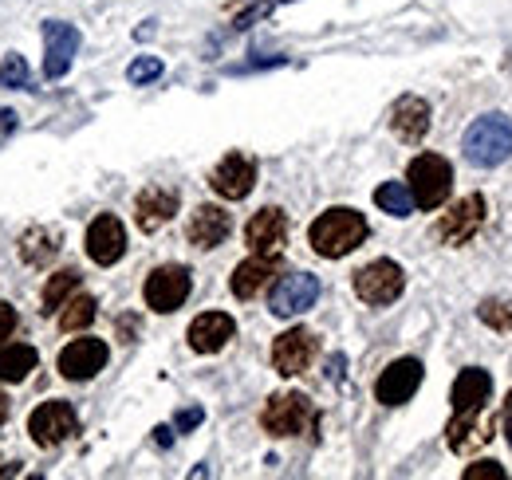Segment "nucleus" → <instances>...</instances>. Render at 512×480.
<instances>
[{"instance_id":"obj_1","label":"nucleus","mask_w":512,"mask_h":480,"mask_svg":"<svg viewBox=\"0 0 512 480\" xmlns=\"http://www.w3.org/2000/svg\"><path fill=\"white\" fill-rule=\"evenodd\" d=\"M308 240H312V248H316L320 256L339 260V256L355 252V248L367 240V221H363V213H355V209H327L323 217H316Z\"/></svg>"},{"instance_id":"obj_2","label":"nucleus","mask_w":512,"mask_h":480,"mask_svg":"<svg viewBox=\"0 0 512 480\" xmlns=\"http://www.w3.org/2000/svg\"><path fill=\"white\" fill-rule=\"evenodd\" d=\"M465 158L481 170H493L512 158V122L505 115H481L465 130Z\"/></svg>"},{"instance_id":"obj_3","label":"nucleus","mask_w":512,"mask_h":480,"mask_svg":"<svg viewBox=\"0 0 512 480\" xmlns=\"http://www.w3.org/2000/svg\"><path fill=\"white\" fill-rule=\"evenodd\" d=\"M406 185H410L418 209H438V205H446L449 189H453V170H449L446 158H438V154H418L410 162Z\"/></svg>"},{"instance_id":"obj_4","label":"nucleus","mask_w":512,"mask_h":480,"mask_svg":"<svg viewBox=\"0 0 512 480\" xmlns=\"http://www.w3.org/2000/svg\"><path fill=\"white\" fill-rule=\"evenodd\" d=\"M312 421H316V406H312L308 394H276V398H268V406L260 414V425L272 437H296Z\"/></svg>"},{"instance_id":"obj_5","label":"nucleus","mask_w":512,"mask_h":480,"mask_svg":"<svg viewBox=\"0 0 512 480\" xmlns=\"http://www.w3.org/2000/svg\"><path fill=\"white\" fill-rule=\"evenodd\" d=\"M190 288H193L190 268H182V264H162V268L150 272L142 296H146V307H150V311L170 315V311H178L182 303L190 300Z\"/></svg>"},{"instance_id":"obj_6","label":"nucleus","mask_w":512,"mask_h":480,"mask_svg":"<svg viewBox=\"0 0 512 480\" xmlns=\"http://www.w3.org/2000/svg\"><path fill=\"white\" fill-rule=\"evenodd\" d=\"M481 225H485V197L469 193V197L453 201L449 213H442V221L434 225V237L449 244V248H461V244H469L481 233Z\"/></svg>"},{"instance_id":"obj_7","label":"nucleus","mask_w":512,"mask_h":480,"mask_svg":"<svg viewBox=\"0 0 512 480\" xmlns=\"http://www.w3.org/2000/svg\"><path fill=\"white\" fill-rule=\"evenodd\" d=\"M402 288H406V276H402V268L394 260H371L367 268L355 272V296L363 303H371V307L394 303L402 296Z\"/></svg>"},{"instance_id":"obj_8","label":"nucleus","mask_w":512,"mask_h":480,"mask_svg":"<svg viewBox=\"0 0 512 480\" xmlns=\"http://www.w3.org/2000/svg\"><path fill=\"white\" fill-rule=\"evenodd\" d=\"M75 429H79V418H75L71 402H44V406H36L32 418H28V433H32V441H36L40 449H56V445L67 441Z\"/></svg>"},{"instance_id":"obj_9","label":"nucleus","mask_w":512,"mask_h":480,"mask_svg":"<svg viewBox=\"0 0 512 480\" xmlns=\"http://www.w3.org/2000/svg\"><path fill=\"white\" fill-rule=\"evenodd\" d=\"M320 355V343H316V335L308 331V327H292V331H284L276 343H272V366L284 374V378H296V374H304L312 362Z\"/></svg>"},{"instance_id":"obj_10","label":"nucleus","mask_w":512,"mask_h":480,"mask_svg":"<svg viewBox=\"0 0 512 480\" xmlns=\"http://www.w3.org/2000/svg\"><path fill=\"white\" fill-rule=\"evenodd\" d=\"M316 300H320V280L312 272H292L272 288L268 303H272V315L292 319V315H304L308 307H316Z\"/></svg>"},{"instance_id":"obj_11","label":"nucleus","mask_w":512,"mask_h":480,"mask_svg":"<svg viewBox=\"0 0 512 480\" xmlns=\"http://www.w3.org/2000/svg\"><path fill=\"white\" fill-rule=\"evenodd\" d=\"M418 386H422V362L394 359L383 374H379V382H375V398H379L383 406H402V402H410V398L418 394Z\"/></svg>"},{"instance_id":"obj_12","label":"nucleus","mask_w":512,"mask_h":480,"mask_svg":"<svg viewBox=\"0 0 512 480\" xmlns=\"http://www.w3.org/2000/svg\"><path fill=\"white\" fill-rule=\"evenodd\" d=\"M178 205H182L178 189H170V185H146L138 193V201H134V221H138L142 233H158L162 225L174 221Z\"/></svg>"},{"instance_id":"obj_13","label":"nucleus","mask_w":512,"mask_h":480,"mask_svg":"<svg viewBox=\"0 0 512 480\" xmlns=\"http://www.w3.org/2000/svg\"><path fill=\"white\" fill-rule=\"evenodd\" d=\"M213 193H221L225 201H241V197H249L256 185V162L249 154H225L221 162H217V170H213Z\"/></svg>"},{"instance_id":"obj_14","label":"nucleus","mask_w":512,"mask_h":480,"mask_svg":"<svg viewBox=\"0 0 512 480\" xmlns=\"http://www.w3.org/2000/svg\"><path fill=\"white\" fill-rule=\"evenodd\" d=\"M481 410L485 406H477V410H453V421L446 425V441L453 453H473V449H481V445L493 441L497 418L481 421Z\"/></svg>"},{"instance_id":"obj_15","label":"nucleus","mask_w":512,"mask_h":480,"mask_svg":"<svg viewBox=\"0 0 512 480\" xmlns=\"http://www.w3.org/2000/svg\"><path fill=\"white\" fill-rule=\"evenodd\" d=\"M75 52H79V32L64 20H48L44 24V75L64 79Z\"/></svg>"},{"instance_id":"obj_16","label":"nucleus","mask_w":512,"mask_h":480,"mask_svg":"<svg viewBox=\"0 0 512 480\" xmlns=\"http://www.w3.org/2000/svg\"><path fill=\"white\" fill-rule=\"evenodd\" d=\"M123 252H127V229H123V221L111 217V213L95 217L91 229H87V256L107 268V264L123 260Z\"/></svg>"},{"instance_id":"obj_17","label":"nucleus","mask_w":512,"mask_h":480,"mask_svg":"<svg viewBox=\"0 0 512 480\" xmlns=\"http://www.w3.org/2000/svg\"><path fill=\"white\" fill-rule=\"evenodd\" d=\"M245 240L256 256H280V248L288 244V213L284 209H260L249 229H245Z\"/></svg>"},{"instance_id":"obj_18","label":"nucleus","mask_w":512,"mask_h":480,"mask_svg":"<svg viewBox=\"0 0 512 480\" xmlns=\"http://www.w3.org/2000/svg\"><path fill=\"white\" fill-rule=\"evenodd\" d=\"M107 366V343L103 339H75L60 351V374L71 382H87Z\"/></svg>"},{"instance_id":"obj_19","label":"nucleus","mask_w":512,"mask_h":480,"mask_svg":"<svg viewBox=\"0 0 512 480\" xmlns=\"http://www.w3.org/2000/svg\"><path fill=\"white\" fill-rule=\"evenodd\" d=\"M233 331H237L233 315H225V311H205V315H197L190 323V347L197 355H217V351L233 339Z\"/></svg>"},{"instance_id":"obj_20","label":"nucleus","mask_w":512,"mask_h":480,"mask_svg":"<svg viewBox=\"0 0 512 480\" xmlns=\"http://www.w3.org/2000/svg\"><path fill=\"white\" fill-rule=\"evenodd\" d=\"M229 233H233V217L221 205H197L190 225H186V237L197 248H217V244H225Z\"/></svg>"},{"instance_id":"obj_21","label":"nucleus","mask_w":512,"mask_h":480,"mask_svg":"<svg viewBox=\"0 0 512 480\" xmlns=\"http://www.w3.org/2000/svg\"><path fill=\"white\" fill-rule=\"evenodd\" d=\"M390 130L402 138V142H422L426 130H430V103L418 99V95H402L390 111Z\"/></svg>"},{"instance_id":"obj_22","label":"nucleus","mask_w":512,"mask_h":480,"mask_svg":"<svg viewBox=\"0 0 512 480\" xmlns=\"http://www.w3.org/2000/svg\"><path fill=\"white\" fill-rule=\"evenodd\" d=\"M276 272H280V260H276V256H253V260L237 264L229 288H233L237 300H253V296H260V292L272 284Z\"/></svg>"},{"instance_id":"obj_23","label":"nucleus","mask_w":512,"mask_h":480,"mask_svg":"<svg viewBox=\"0 0 512 480\" xmlns=\"http://www.w3.org/2000/svg\"><path fill=\"white\" fill-rule=\"evenodd\" d=\"M489 390H493V378L485 370L469 366V370L457 374V382L449 390V402H453V410H477V406L489 402Z\"/></svg>"},{"instance_id":"obj_24","label":"nucleus","mask_w":512,"mask_h":480,"mask_svg":"<svg viewBox=\"0 0 512 480\" xmlns=\"http://www.w3.org/2000/svg\"><path fill=\"white\" fill-rule=\"evenodd\" d=\"M20 256H24V264H32V268L52 264V260L60 256V229H44V225L28 229V233L20 237Z\"/></svg>"},{"instance_id":"obj_25","label":"nucleus","mask_w":512,"mask_h":480,"mask_svg":"<svg viewBox=\"0 0 512 480\" xmlns=\"http://www.w3.org/2000/svg\"><path fill=\"white\" fill-rule=\"evenodd\" d=\"M36 347L28 343H8L0 347V382H24L32 370H36Z\"/></svg>"},{"instance_id":"obj_26","label":"nucleus","mask_w":512,"mask_h":480,"mask_svg":"<svg viewBox=\"0 0 512 480\" xmlns=\"http://www.w3.org/2000/svg\"><path fill=\"white\" fill-rule=\"evenodd\" d=\"M75 292H79V272H75V268L56 272V276L44 284V307H40V311H44V315H56Z\"/></svg>"},{"instance_id":"obj_27","label":"nucleus","mask_w":512,"mask_h":480,"mask_svg":"<svg viewBox=\"0 0 512 480\" xmlns=\"http://www.w3.org/2000/svg\"><path fill=\"white\" fill-rule=\"evenodd\" d=\"M375 205L390 213V217H410L414 213V193H410V185H402V181H386L375 189Z\"/></svg>"},{"instance_id":"obj_28","label":"nucleus","mask_w":512,"mask_h":480,"mask_svg":"<svg viewBox=\"0 0 512 480\" xmlns=\"http://www.w3.org/2000/svg\"><path fill=\"white\" fill-rule=\"evenodd\" d=\"M95 315H99V303L91 296H71L64 303V311H60V327L64 331H83V327L95 323Z\"/></svg>"},{"instance_id":"obj_29","label":"nucleus","mask_w":512,"mask_h":480,"mask_svg":"<svg viewBox=\"0 0 512 480\" xmlns=\"http://www.w3.org/2000/svg\"><path fill=\"white\" fill-rule=\"evenodd\" d=\"M477 315H481V323H489V327H497V331H512V303L485 300Z\"/></svg>"},{"instance_id":"obj_30","label":"nucleus","mask_w":512,"mask_h":480,"mask_svg":"<svg viewBox=\"0 0 512 480\" xmlns=\"http://www.w3.org/2000/svg\"><path fill=\"white\" fill-rule=\"evenodd\" d=\"M158 75H162V60H154V56H138V60L127 67V79L138 83V87H142V83H154Z\"/></svg>"},{"instance_id":"obj_31","label":"nucleus","mask_w":512,"mask_h":480,"mask_svg":"<svg viewBox=\"0 0 512 480\" xmlns=\"http://www.w3.org/2000/svg\"><path fill=\"white\" fill-rule=\"evenodd\" d=\"M28 83V63L20 56H4L0 63V87H24Z\"/></svg>"},{"instance_id":"obj_32","label":"nucleus","mask_w":512,"mask_h":480,"mask_svg":"<svg viewBox=\"0 0 512 480\" xmlns=\"http://www.w3.org/2000/svg\"><path fill=\"white\" fill-rule=\"evenodd\" d=\"M465 480H505V469L493 465V461H481V465H469L465 469Z\"/></svg>"},{"instance_id":"obj_33","label":"nucleus","mask_w":512,"mask_h":480,"mask_svg":"<svg viewBox=\"0 0 512 480\" xmlns=\"http://www.w3.org/2000/svg\"><path fill=\"white\" fill-rule=\"evenodd\" d=\"M16 323H20V319H16V307H8V303L0 300V339H8V335L16 331Z\"/></svg>"},{"instance_id":"obj_34","label":"nucleus","mask_w":512,"mask_h":480,"mask_svg":"<svg viewBox=\"0 0 512 480\" xmlns=\"http://www.w3.org/2000/svg\"><path fill=\"white\" fill-rule=\"evenodd\" d=\"M201 418H205V414H201V406H190V410H182V414L174 418V425H178L182 433H190L193 425H201Z\"/></svg>"},{"instance_id":"obj_35","label":"nucleus","mask_w":512,"mask_h":480,"mask_svg":"<svg viewBox=\"0 0 512 480\" xmlns=\"http://www.w3.org/2000/svg\"><path fill=\"white\" fill-rule=\"evenodd\" d=\"M501 425H505V437H509V445H512V390H509V398H505V410H501Z\"/></svg>"},{"instance_id":"obj_36","label":"nucleus","mask_w":512,"mask_h":480,"mask_svg":"<svg viewBox=\"0 0 512 480\" xmlns=\"http://www.w3.org/2000/svg\"><path fill=\"white\" fill-rule=\"evenodd\" d=\"M8 130H16V115L12 111H0V134H8Z\"/></svg>"},{"instance_id":"obj_37","label":"nucleus","mask_w":512,"mask_h":480,"mask_svg":"<svg viewBox=\"0 0 512 480\" xmlns=\"http://www.w3.org/2000/svg\"><path fill=\"white\" fill-rule=\"evenodd\" d=\"M154 433H158V445H170V441H174V433H170V429H166V425H158V429H154Z\"/></svg>"},{"instance_id":"obj_38","label":"nucleus","mask_w":512,"mask_h":480,"mask_svg":"<svg viewBox=\"0 0 512 480\" xmlns=\"http://www.w3.org/2000/svg\"><path fill=\"white\" fill-rule=\"evenodd\" d=\"M8 410H12V406H8V398H4V394H0V425H4V421H8Z\"/></svg>"},{"instance_id":"obj_39","label":"nucleus","mask_w":512,"mask_h":480,"mask_svg":"<svg viewBox=\"0 0 512 480\" xmlns=\"http://www.w3.org/2000/svg\"><path fill=\"white\" fill-rule=\"evenodd\" d=\"M12 473H16V465H8V461L0 457V477H12Z\"/></svg>"}]
</instances>
